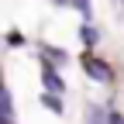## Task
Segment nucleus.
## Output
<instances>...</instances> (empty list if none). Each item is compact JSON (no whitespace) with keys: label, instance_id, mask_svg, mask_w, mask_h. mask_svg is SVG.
Returning a JSON list of instances; mask_svg holds the SVG:
<instances>
[{"label":"nucleus","instance_id":"obj_3","mask_svg":"<svg viewBox=\"0 0 124 124\" xmlns=\"http://www.w3.org/2000/svg\"><path fill=\"white\" fill-rule=\"evenodd\" d=\"M86 124H107V117H103V107L90 103V107H86Z\"/></svg>","mask_w":124,"mask_h":124},{"label":"nucleus","instance_id":"obj_2","mask_svg":"<svg viewBox=\"0 0 124 124\" xmlns=\"http://www.w3.org/2000/svg\"><path fill=\"white\" fill-rule=\"evenodd\" d=\"M41 79H45V86H48V93H62V90H66V83H62L59 76L52 72V66H45V69H41Z\"/></svg>","mask_w":124,"mask_h":124},{"label":"nucleus","instance_id":"obj_7","mask_svg":"<svg viewBox=\"0 0 124 124\" xmlns=\"http://www.w3.org/2000/svg\"><path fill=\"white\" fill-rule=\"evenodd\" d=\"M72 4H76V10H79V14H90V0H72Z\"/></svg>","mask_w":124,"mask_h":124},{"label":"nucleus","instance_id":"obj_8","mask_svg":"<svg viewBox=\"0 0 124 124\" xmlns=\"http://www.w3.org/2000/svg\"><path fill=\"white\" fill-rule=\"evenodd\" d=\"M52 4H72V0H52Z\"/></svg>","mask_w":124,"mask_h":124},{"label":"nucleus","instance_id":"obj_4","mask_svg":"<svg viewBox=\"0 0 124 124\" xmlns=\"http://www.w3.org/2000/svg\"><path fill=\"white\" fill-rule=\"evenodd\" d=\"M79 38H83L86 45H97L100 35H97V28H93V24H83V28H79Z\"/></svg>","mask_w":124,"mask_h":124},{"label":"nucleus","instance_id":"obj_6","mask_svg":"<svg viewBox=\"0 0 124 124\" xmlns=\"http://www.w3.org/2000/svg\"><path fill=\"white\" fill-rule=\"evenodd\" d=\"M107 124H124V114H117V110H110V114H107Z\"/></svg>","mask_w":124,"mask_h":124},{"label":"nucleus","instance_id":"obj_1","mask_svg":"<svg viewBox=\"0 0 124 124\" xmlns=\"http://www.w3.org/2000/svg\"><path fill=\"white\" fill-rule=\"evenodd\" d=\"M83 72L90 76V79H97V83H107V79H110V69H107L100 59H90V55L83 59Z\"/></svg>","mask_w":124,"mask_h":124},{"label":"nucleus","instance_id":"obj_5","mask_svg":"<svg viewBox=\"0 0 124 124\" xmlns=\"http://www.w3.org/2000/svg\"><path fill=\"white\" fill-rule=\"evenodd\" d=\"M41 103L48 107V110H55V114H62V100L55 97V93H45V97H41Z\"/></svg>","mask_w":124,"mask_h":124}]
</instances>
